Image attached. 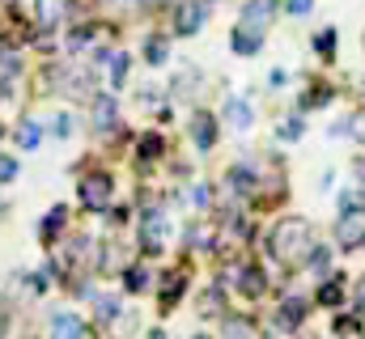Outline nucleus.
I'll return each instance as SVG.
<instances>
[{"mask_svg":"<svg viewBox=\"0 0 365 339\" xmlns=\"http://www.w3.org/2000/svg\"><path fill=\"white\" fill-rule=\"evenodd\" d=\"M140 157H145V162H153V157H162V136H158V132H149V136H140Z\"/></svg>","mask_w":365,"mask_h":339,"instance_id":"c85d7f7f","label":"nucleus"},{"mask_svg":"<svg viewBox=\"0 0 365 339\" xmlns=\"http://www.w3.org/2000/svg\"><path fill=\"white\" fill-rule=\"evenodd\" d=\"M306 267L323 276V271L331 267V246H310V254H306Z\"/></svg>","mask_w":365,"mask_h":339,"instance_id":"4be33fe9","label":"nucleus"},{"mask_svg":"<svg viewBox=\"0 0 365 339\" xmlns=\"http://www.w3.org/2000/svg\"><path fill=\"white\" fill-rule=\"evenodd\" d=\"M221 339H255V331H251L247 318H230V323L221 327Z\"/></svg>","mask_w":365,"mask_h":339,"instance_id":"5701e85b","label":"nucleus"},{"mask_svg":"<svg viewBox=\"0 0 365 339\" xmlns=\"http://www.w3.org/2000/svg\"><path fill=\"white\" fill-rule=\"evenodd\" d=\"M128 85V51H110V89Z\"/></svg>","mask_w":365,"mask_h":339,"instance_id":"6ab92c4d","label":"nucleus"},{"mask_svg":"<svg viewBox=\"0 0 365 339\" xmlns=\"http://www.w3.org/2000/svg\"><path fill=\"white\" fill-rule=\"evenodd\" d=\"M179 297H182V276H175V284H166V288H162V306L170 310V306H175Z\"/></svg>","mask_w":365,"mask_h":339,"instance_id":"c756f323","label":"nucleus"},{"mask_svg":"<svg viewBox=\"0 0 365 339\" xmlns=\"http://www.w3.org/2000/svg\"><path fill=\"white\" fill-rule=\"evenodd\" d=\"M9 331V318H4V306H0V335Z\"/></svg>","mask_w":365,"mask_h":339,"instance_id":"e433bc0d","label":"nucleus"},{"mask_svg":"<svg viewBox=\"0 0 365 339\" xmlns=\"http://www.w3.org/2000/svg\"><path fill=\"white\" fill-rule=\"evenodd\" d=\"M344 276H327V284H319V301L323 306H340L344 301V284H340Z\"/></svg>","mask_w":365,"mask_h":339,"instance_id":"a211bd4d","label":"nucleus"},{"mask_svg":"<svg viewBox=\"0 0 365 339\" xmlns=\"http://www.w3.org/2000/svg\"><path fill=\"white\" fill-rule=\"evenodd\" d=\"M234 288L242 293V297H264L268 293V276H264V267H255V263H242L238 267V280H234Z\"/></svg>","mask_w":365,"mask_h":339,"instance_id":"0eeeda50","label":"nucleus"},{"mask_svg":"<svg viewBox=\"0 0 365 339\" xmlns=\"http://www.w3.org/2000/svg\"><path fill=\"white\" fill-rule=\"evenodd\" d=\"M123 288H128V293H145V288H149V267H140V263L128 267V271H123Z\"/></svg>","mask_w":365,"mask_h":339,"instance_id":"aec40b11","label":"nucleus"},{"mask_svg":"<svg viewBox=\"0 0 365 339\" xmlns=\"http://www.w3.org/2000/svg\"><path fill=\"white\" fill-rule=\"evenodd\" d=\"M145 60H149V64H166V60H170V47H166V38H149V47H145Z\"/></svg>","mask_w":365,"mask_h":339,"instance_id":"a878e982","label":"nucleus"},{"mask_svg":"<svg viewBox=\"0 0 365 339\" xmlns=\"http://www.w3.org/2000/svg\"><path fill=\"white\" fill-rule=\"evenodd\" d=\"M225 123H230L234 132H247V127L255 123V110H251V102H247V98H230V102H225Z\"/></svg>","mask_w":365,"mask_h":339,"instance_id":"f8f14e48","label":"nucleus"},{"mask_svg":"<svg viewBox=\"0 0 365 339\" xmlns=\"http://www.w3.org/2000/svg\"><path fill=\"white\" fill-rule=\"evenodd\" d=\"M302 132H306V119H302V115H293V119H284V123L276 127L280 140H302Z\"/></svg>","mask_w":365,"mask_h":339,"instance_id":"393cba45","label":"nucleus"},{"mask_svg":"<svg viewBox=\"0 0 365 339\" xmlns=\"http://www.w3.org/2000/svg\"><path fill=\"white\" fill-rule=\"evenodd\" d=\"M191 145H195L200 153H208V149L217 145V119H212L208 110H195V115H191Z\"/></svg>","mask_w":365,"mask_h":339,"instance_id":"6e6552de","label":"nucleus"},{"mask_svg":"<svg viewBox=\"0 0 365 339\" xmlns=\"http://www.w3.org/2000/svg\"><path fill=\"white\" fill-rule=\"evenodd\" d=\"M64 225H68V208H51V212L43 217V225H38V242H43V246H56V238H60Z\"/></svg>","mask_w":365,"mask_h":339,"instance_id":"ddd939ff","label":"nucleus"},{"mask_svg":"<svg viewBox=\"0 0 365 339\" xmlns=\"http://www.w3.org/2000/svg\"><path fill=\"white\" fill-rule=\"evenodd\" d=\"M276 13H280V0H247L242 4V17H238V26H251V30H268L276 21Z\"/></svg>","mask_w":365,"mask_h":339,"instance_id":"20e7f679","label":"nucleus"},{"mask_svg":"<svg viewBox=\"0 0 365 339\" xmlns=\"http://www.w3.org/2000/svg\"><path fill=\"white\" fill-rule=\"evenodd\" d=\"M204 21H208L204 0H182L179 9H175V34H182V38L200 34V30H204Z\"/></svg>","mask_w":365,"mask_h":339,"instance_id":"7ed1b4c3","label":"nucleus"},{"mask_svg":"<svg viewBox=\"0 0 365 339\" xmlns=\"http://www.w3.org/2000/svg\"><path fill=\"white\" fill-rule=\"evenodd\" d=\"M353 170H357V174H361V182H365V157H361V162H357V166H353Z\"/></svg>","mask_w":365,"mask_h":339,"instance_id":"4c0bfd02","label":"nucleus"},{"mask_svg":"<svg viewBox=\"0 0 365 339\" xmlns=\"http://www.w3.org/2000/svg\"><path fill=\"white\" fill-rule=\"evenodd\" d=\"M306 323V297H284L280 310H276V327L280 331H297Z\"/></svg>","mask_w":365,"mask_h":339,"instance_id":"9d476101","label":"nucleus"},{"mask_svg":"<svg viewBox=\"0 0 365 339\" xmlns=\"http://www.w3.org/2000/svg\"><path fill=\"white\" fill-rule=\"evenodd\" d=\"M60 17H64V0H34V26L38 30H51Z\"/></svg>","mask_w":365,"mask_h":339,"instance_id":"2eb2a0df","label":"nucleus"},{"mask_svg":"<svg viewBox=\"0 0 365 339\" xmlns=\"http://www.w3.org/2000/svg\"><path fill=\"white\" fill-rule=\"evenodd\" d=\"M284 81H289V73H284V68H272V73H268V85H272V89H280Z\"/></svg>","mask_w":365,"mask_h":339,"instance_id":"f704fd0d","label":"nucleus"},{"mask_svg":"<svg viewBox=\"0 0 365 339\" xmlns=\"http://www.w3.org/2000/svg\"><path fill=\"white\" fill-rule=\"evenodd\" d=\"M115 119H119L115 98H110V93H98V98H93V127H98V132H102V127H115Z\"/></svg>","mask_w":365,"mask_h":339,"instance_id":"4468645a","label":"nucleus"},{"mask_svg":"<svg viewBox=\"0 0 365 339\" xmlns=\"http://www.w3.org/2000/svg\"><path fill=\"white\" fill-rule=\"evenodd\" d=\"M323 102H331V89H327V85H314L310 93H302V110H310V106H323Z\"/></svg>","mask_w":365,"mask_h":339,"instance_id":"cd10ccee","label":"nucleus"},{"mask_svg":"<svg viewBox=\"0 0 365 339\" xmlns=\"http://www.w3.org/2000/svg\"><path fill=\"white\" fill-rule=\"evenodd\" d=\"M166 238H170V221H166V212H162V208H149V212L140 217V246H145V254L166 251Z\"/></svg>","mask_w":365,"mask_h":339,"instance_id":"f03ea898","label":"nucleus"},{"mask_svg":"<svg viewBox=\"0 0 365 339\" xmlns=\"http://www.w3.org/2000/svg\"><path fill=\"white\" fill-rule=\"evenodd\" d=\"M310 246L314 242H310V221L306 217H280L272 225V234H268V254L276 263H289V267L306 263Z\"/></svg>","mask_w":365,"mask_h":339,"instance_id":"f257e3e1","label":"nucleus"},{"mask_svg":"<svg viewBox=\"0 0 365 339\" xmlns=\"http://www.w3.org/2000/svg\"><path fill=\"white\" fill-rule=\"evenodd\" d=\"M230 47H234V56H259V51H264V34L251 30V26H234Z\"/></svg>","mask_w":365,"mask_h":339,"instance_id":"9b49d317","label":"nucleus"},{"mask_svg":"<svg viewBox=\"0 0 365 339\" xmlns=\"http://www.w3.org/2000/svg\"><path fill=\"white\" fill-rule=\"evenodd\" d=\"M81 204H86L90 212H102V208L110 204V174H90V178H81Z\"/></svg>","mask_w":365,"mask_h":339,"instance_id":"423d86ee","label":"nucleus"},{"mask_svg":"<svg viewBox=\"0 0 365 339\" xmlns=\"http://www.w3.org/2000/svg\"><path fill=\"white\" fill-rule=\"evenodd\" d=\"M17 145H21L26 153H34V149L43 145V127H38V123H34L30 115H26V119L17 123Z\"/></svg>","mask_w":365,"mask_h":339,"instance_id":"dca6fc26","label":"nucleus"},{"mask_svg":"<svg viewBox=\"0 0 365 339\" xmlns=\"http://www.w3.org/2000/svg\"><path fill=\"white\" fill-rule=\"evenodd\" d=\"M195 339H204V335H195Z\"/></svg>","mask_w":365,"mask_h":339,"instance_id":"58836bf2","label":"nucleus"},{"mask_svg":"<svg viewBox=\"0 0 365 339\" xmlns=\"http://www.w3.org/2000/svg\"><path fill=\"white\" fill-rule=\"evenodd\" d=\"M349 212H365L361 191H344V195H340V217H349Z\"/></svg>","mask_w":365,"mask_h":339,"instance_id":"bb28decb","label":"nucleus"},{"mask_svg":"<svg viewBox=\"0 0 365 339\" xmlns=\"http://www.w3.org/2000/svg\"><path fill=\"white\" fill-rule=\"evenodd\" d=\"M314 51H319L323 60H331V56H336V30H331V26L314 34Z\"/></svg>","mask_w":365,"mask_h":339,"instance_id":"b1692460","label":"nucleus"},{"mask_svg":"<svg viewBox=\"0 0 365 339\" xmlns=\"http://www.w3.org/2000/svg\"><path fill=\"white\" fill-rule=\"evenodd\" d=\"M51 339H86V323H81V314H73V310H56V314H51Z\"/></svg>","mask_w":365,"mask_h":339,"instance_id":"1a4fd4ad","label":"nucleus"},{"mask_svg":"<svg viewBox=\"0 0 365 339\" xmlns=\"http://www.w3.org/2000/svg\"><path fill=\"white\" fill-rule=\"evenodd\" d=\"M191 204L195 208H208V187H191Z\"/></svg>","mask_w":365,"mask_h":339,"instance_id":"72a5a7b5","label":"nucleus"},{"mask_svg":"<svg viewBox=\"0 0 365 339\" xmlns=\"http://www.w3.org/2000/svg\"><path fill=\"white\" fill-rule=\"evenodd\" d=\"M336 242H340V251L365 246V212H349V217L336 221Z\"/></svg>","mask_w":365,"mask_h":339,"instance_id":"39448f33","label":"nucleus"},{"mask_svg":"<svg viewBox=\"0 0 365 339\" xmlns=\"http://www.w3.org/2000/svg\"><path fill=\"white\" fill-rule=\"evenodd\" d=\"M13 178H17V162L9 153H0V182H13Z\"/></svg>","mask_w":365,"mask_h":339,"instance_id":"7c9ffc66","label":"nucleus"},{"mask_svg":"<svg viewBox=\"0 0 365 339\" xmlns=\"http://www.w3.org/2000/svg\"><path fill=\"white\" fill-rule=\"evenodd\" d=\"M353 301H357V314H365V280L357 284V297H353Z\"/></svg>","mask_w":365,"mask_h":339,"instance_id":"c9c22d12","label":"nucleus"},{"mask_svg":"<svg viewBox=\"0 0 365 339\" xmlns=\"http://www.w3.org/2000/svg\"><path fill=\"white\" fill-rule=\"evenodd\" d=\"M93 318H98V327H110V323H119V297H98L93 301Z\"/></svg>","mask_w":365,"mask_h":339,"instance_id":"f3484780","label":"nucleus"},{"mask_svg":"<svg viewBox=\"0 0 365 339\" xmlns=\"http://www.w3.org/2000/svg\"><path fill=\"white\" fill-rule=\"evenodd\" d=\"M51 127H56V136H73V127H77V123H73V115H56V123H51Z\"/></svg>","mask_w":365,"mask_h":339,"instance_id":"2f4dec72","label":"nucleus"},{"mask_svg":"<svg viewBox=\"0 0 365 339\" xmlns=\"http://www.w3.org/2000/svg\"><path fill=\"white\" fill-rule=\"evenodd\" d=\"M284 9H289L293 17H306V13L314 9V0H284Z\"/></svg>","mask_w":365,"mask_h":339,"instance_id":"473e14b6","label":"nucleus"},{"mask_svg":"<svg viewBox=\"0 0 365 339\" xmlns=\"http://www.w3.org/2000/svg\"><path fill=\"white\" fill-rule=\"evenodd\" d=\"M230 187H234L238 195H247V191H255V174H251L247 166H234L230 170Z\"/></svg>","mask_w":365,"mask_h":339,"instance_id":"412c9836","label":"nucleus"}]
</instances>
